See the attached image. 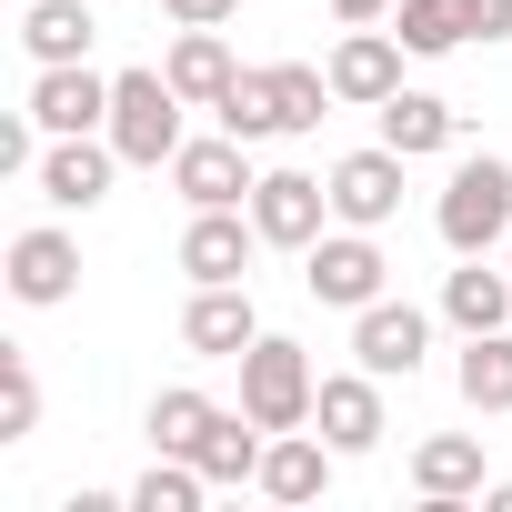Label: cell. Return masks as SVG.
<instances>
[{
  "instance_id": "1",
  "label": "cell",
  "mask_w": 512,
  "mask_h": 512,
  "mask_svg": "<svg viewBox=\"0 0 512 512\" xmlns=\"http://www.w3.org/2000/svg\"><path fill=\"white\" fill-rule=\"evenodd\" d=\"M181 91H171V71H121L111 81V151L121 161H141V171H161L171 151H181Z\"/></svg>"
},
{
  "instance_id": "2",
  "label": "cell",
  "mask_w": 512,
  "mask_h": 512,
  "mask_svg": "<svg viewBox=\"0 0 512 512\" xmlns=\"http://www.w3.org/2000/svg\"><path fill=\"white\" fill-rule=\"evenodd\" d=\"M312 402H322V382H312V352L302 342H251L241 352V412L262 422V432H302L312 422Z\"/></svg>"
},
{
  "instance_id": "3",
  "label": "cell",
  "mask_w": 512,
  "mask_h": 512,
  "mask_svg": "<svg viewBox=\"0 0 512 512\" xmlns=\"http://www.w3.org/2000/svg\"><path fill=\"white\" fill-rule=\"evenodd\" d=\"M442 241L462 251V262H472V251H492V241H512V161H462L452 181H442Z\"/></svg>"
},
{
  "instance_id": "4",
  "label": "cell",
  "mask_w": 512,
  "mask_h": 512,
  "mask_svg": "<svg viewBox=\"0 0 512 512\" xmlns=\"http://www.w3.org/2000/svg\"><path fill=\"white\" fill-rule=\"evenodd\" d=\"M382 282H392V262H382V241H372V231H322V241L302 251V292L332 302V312H372Z\"/></svg>"
},
{
  "instance_id": "5",
  "label": "cell",
  "mask_w": 512,
  "mask_h": 512,
  "mask_svg": "<svg viewBox=\"0 0 512 512\" xmlns=\"http://www.w3.org/2000/svg\"><path fill=\"white\" fill-rule=\"evenodd\" d=\"M322 211H332V181H312V171H262L251 181V221H262V241H282V251H312Z\"/></svg>"
},
{
  "instance_id": "6",
  "label": "cell",
  "mask_w": 512,
  "mask_h": 512,
  "mask_svg": "<svg viewBox=\"0 0 512 512\" xmlns=\"http://www.w3.org/2000/svg\"><path fill=\"white\" fill-rule=\"evenodd\" d=\"M422 352H432V322H422L412 302H372V312H352V362H362V372L412 382V372H422Z\"/></svg>"
},
{
  "instance_id": "7",
  "label": "cell",
  "mask_w": 512,
  "mask_h": 512,
  "mask_svg": "<svg viewBox=\"0 0 512 512\" xmlns=\"http://www.w3.org/2000/svg\"><path fill=\"white\" fill-rule=\"evenodd\" d=\"M31 121H41L51 141H71V131H111V81H101L91 61H61V71L31 81Z\"/></svg>"
},
{
  "instance_id": "8",
  "label": "cell",
  "mask_w": 512,
  "mask_h": 512,
  "mask_svg": "<svg viewBox=\"0 0 512 512\" xmlns=\"http://www.w3.org/2000/svg\"><path fill=\"white\" fill-rule=\"evenodd\" d=\"M241 151H251V141H231V131H221V141H181V151H171L181 201H191V211H241V201H251V161H241Z\"/></svg>"
},
{
  "instance_id": "9",
  "label": "cell",
  "mask_w": 512,
  "mask_h": 512,
  "mask_svg": "<svg viewBox=\"0 0 512 512\" xmlns=\"http://www.w3.org/2000/svg\"><path fill=\"white\" fill-rule=\"evenodd\" d=\"M332 211L352 221V231H382L392 211H402V151L382 141V151H342L332 161Z\"/></svg>"
},
{
  "instance_id": "10",
  "label": "cell",
  "mask_w": 512,
  "mask_h": 512,
  "mask_svg": "<svg viewBox=\"0 0 512 512\" xmlns=\"http://www.w3.org/2000/svg\"><path fill=\"white\" fill-rule=\"evenodd\" d=\"M181 342H191L201 362H241L251 342H262V322H251V292H241V282H201L191 312H181Z\"/></svg>"
},
{
  "instance_id": "11",
  "label": "cell",
  "mask_w": 512,
  "mask_h": 512,
  "mask_svg": "<svg viewBox=\"0 0 512 512\" xmlns=\"http://www.w3.org/2000/svg\"><path fill=\"white\" fill-rule=\"evenodd\" d=\"M402 91V31H372V21H352V41L332 51V101H362V111H382Z\"/></svg>"
},
{
  "instance_id": "12",
  "label": "cell",
  "mask_w": 512,
  "mask_h": 512,
  "mask_svg": "<svg viewBox=\"0 0 512 512\" xmlns=\"http://www.w3.org/2000/svg\"><path fill=\"white\" fill-rule=\"evenodd\" d=\"M312 422H322L332 452H372L382 442V372H332L322 402H312Z\"/></svg>"
},
{
  "instance_id": "13",
  "label": "cell",
  "mask_w": 512,
  "mask_h": 512,
  "mask_svg": "<svg viewBox=\"0 0 512 512\" xmlns=\"http://www.w3.org/2000/svg\"><path fill=\"white\" fill-rule=\"evenodd\" d=\"M251 241H262V221H241V211H191L181 272H191V282H241V272H251Z\"/></svg>"
},
{
  "instance_id": "14",
  "label": "cell",
  "mask_w": 512,
  "mask_h": 512,
  "mask_svg": "<svg viewBox=\"0 0 512 512\" xmlns=\"http://www.w3.org/2000/svg\"><path fill=\"white\" fill-rule=\"evenodd\" d=\"M11 292H21L31 312H51V302L81 292V251H71V231H21V241H11Z\"/></svg>"
},
{
  "instance_id": "15",
  "label": "cell",
  "mask_w": 512,
  "mask_h": 512,
  "mask_svg": "<svg viewBox=\"0 0 512 512\" xmlns=\"http://www.w3.org/2000/svg\"><path fill=\"white\" fill-rule=\"evenodd\" d=\"M482 482H492L482 432H432V442L412 452V492H422V502H472Z\"/></svg>"
},
{
  "instance_id": "16",
  "label": "cell",
  "mask_w": 512,
  "mask_h": 512,
  "mask_svg": "<svg viewBox=\"0 0 512 512\" xmlns=\"http://www.w3.org/2000/svg\"><path fill=\"white\" fill-rule=\"evenodd\" d=\"M111 171H121V151H111V141H91V131H71V141L41 161V201H61V211H91V201L111 191Z\"/></svg>"
},
{
  "instance_id": "17",
  "label": "cell",
  "mask_w": 512,
  "mask_h": 512,
  "mask_svg": "<svg viewBox=\"0 0 512 512\" xmlns=\"http://www.w3.org/2000/svg\"><path fill=\"white\" fill-rule=\"evenodd\" d=\"M161 71H171V91H181L191 111H221V91L241 81V61H231V41H221V31H181Z\"/></svg>"
},
{
  "instance_id": "18",
  "label": "cell",
  "mask_w": 512,
  "mask_h": 512,
  "mask_svg": "<svg viewBox=\"0 0 512 512\" xmlns=\"http://www.w3.org/2000/svg\"><path fill=\"white\" fill-rule=\"evenodd\" d=\"M442 322L472 342V332H502L512 322V272H482V251H472V262L442 282Z\"/></svg>"
},
{
  "instance_id": "19",
  "label": "cell",
  "mask_w": 512,
  "mask_h": 512,
  "mask_svg": "<svg viewBox=\"0 0 512 512\" xmlns=\"http://www.w3.org/2000/svg\"><path fill=\"white\" fill-rule=\"evenodd\" d=\"M262 492H272V502H322V492H332V442H312V432H272V452H262Z\"/></svg>"
},
{
  "instance_id": "20",
  "label": "cell",
  "mask_w": 512,
  "mask_h": 512,
  "mask_svg": "<svg viewBox=\"0 0 512 512\" xmlns=\"http://www.w3.org/2000/svg\"><path fill=\"white\" fill-rule=\"evenodd\" d=\"M262 422H251V412H211V432L191 442V462L211 472V482H262Z\"/></svg>"
},
{
  "instance_id": "21",
  "label": "cell",
  "mask_w": 512,
  "mask_h": 512,
  "mask_svg": "<svg viewBox=\"0 0 512 512\" xmlns=\"http://www.w3.org/2000/svg\"><path fill=\"white\" fill-rule=\"evenodd\" d=\"M21 41H31V61H41V71H61V61H91L101 21L81 11V0H31V21H21Z\"/></svg>"
},
{
  "instance_id": "22",
  "label": "cell",
  "mask_w": 512,
  "mask_h": 512,
  "mask_svg": "<svg viewBox=\"0 0 512 512\" xmlns=\"http://www.w3.org/2000/svg\"><path fill=\"white\" fill-rule=\"evenodd\" d=\"M382 141H392L402 161L452 151V101H432V91H392V101H382Z\"/></svg>"
},
{
  "instance_id": "23",
  "label": "cell",
  "mask_w": 512,
  "mask_h": 512,
  "mask_svg": "<svg viewBox=\"0 0 512 512\" xmlns=\"http://www.w3.org/2000/svg\"><path fill=\"white\" fill-rule=\"evenodd\" d=\"M452 382H462V402H472V412H512V332H472Z\"/></svg>"
},
{
  "instance_id": "24",
  "label": "cell",
  "mask_w": 512,
  "mask_h": 512,
  "mask_svg": "<svg viewBox=\"0 0 512 512\" xmlns=\"http://www.w3.org/2000/svg\"><path fill=\"white\" fill-rule=\"evenodd\" d=\"M322 101H332V71L272 61V111H282V131H322Z\"/></svg>"
},
{
  "instance_id": "25",
  "label": "cell",
  "mask_w": 512,
  "mask_h": 512,
  "mask_svg": "<svg viewBox=\"0 0 512 512\" xmlns=\"http://www.w3.org/2000/svg\"><path fill=\"white\" fill-rule=\"evenodd\" d=\"M221 131L231 141H282V111H272V71H241L221 91Z\"/></svg>"
},
{
  "instance_id": "26",
  "label": "cell",
  "mask_w": 512,
  "mask_h": 512,
  "mask_svg": "<svg viewBox=\"0 0 512 512\" xmlns=\"http://www.w3.org/2000/svg\"><path fill=\"white\" fill-rule=\"evenodd\" d=\"M211 412H221V402H201V392H161V402H151V452H181V462H191V442L211 432Z\"/></svg>"
},
{
  "instance_id": "27",
  "label": "cell",
  "mask_w": 512,
  "mask_h": 512,
  "mask_svg": "<svg viewBox=\"0 0 512 512\" xmlns=\"http://www.w3.org/2000/svg\"><path fill=\"white\" fill-rule=\"evenodd\" d=\"M31 422H41V382H31V362L11 352V362H0V442H31Z\"/></svg>"
},
{
  "instance_id": "28",
  "label": "cell",
  "mask_w": 512,
  "mask_h": 512,
  "mask_svg": "<svg viewBox=\"0 0 512 512\" xmlns=\"http://www.w3.org/2000/svg\"><path fill=\"white\" fill-rule=\"evenodd\" d=\"M231 11H241V0H171V21H181V31H221Z\"/></svg>"
},
{
  "instance_id": "29",
  "label": "cell",
  "mask_w": 512,
  "mask_h": 512,
  "mask_svg": "<svg viewBox=\"0 0 512 512\" xmlns=\"http://www.w3.org/2000/svg\"><path fill=\"white\" fill-rule=\"evenodd\" d=\"M332 11H342V21H382V11H392V0H332Z\"/></svg>"
},
{
  "instance_id": "30",
  "label": "cell",
  "mask_w": 512,
  "mask_h": 512,
  "mask_svg": "<svg viewBox=\"0 0 512 512\" xmlns=\"http://www.w3.org/2000/svg\"><path fill=\"white\" fill-rule=\"evenodd\" d=\"M482 502H492V512H512V482H482Z\"/></svg>"
}]
</instances>
